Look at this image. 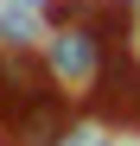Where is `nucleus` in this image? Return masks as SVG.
<instances>
[{
  "label": "nucleus",
  "instance_id": "nucleus-1",
  "mask_svg": "<svg viewBox=\"0 0 140 146\" xmlns=\"http://www.w3.org/2000/svg\"><path fill=\"white\" fill-rule=\"evenodd\" d=\"M57 95H70L57 83V70L45 51H32V44H0V146H7V127L13 121H26L32 108L57 102Z\"/></svg>",
  "mask_w": 140,
  "mask_h": 146
},
{
  "label": "nucleus",
  "instance_id": "nucleus-2",
  "mask_svg": "<svg viewBox=\"0 0 140 146\" xmlns=\"http://www.w3.org/2000/svg\"><path fill=\"white\" fill-rule=\"evenodd\" d=\"M13 7H32V13H38V7H51V0H13Z\"/></svg>",
  "mask_w": 140,
  "mask_h": 146
},
{
  "label": "nucleus",
  "instance_id": "nucleus-3",
  "mask_svg": "<svg viewBox=\"0 0 140 146\" xmlns=\"http://www.w3.org/2000/svg\"><path fill=\"white\" fill-rule=\"evenodd\" d=\"M96 146H108V140H96Z\"/></svg>",
  "mask_w": 140,
  "mask_h": 146
},
{
  "label": "nucleus",
  "instance_id": "nucleus-4",
  "mask_svg": "<svg viewBox=\"0 0 140 146\" xmlns=\"http://www.w3.org/2000/svg\"><path fill=\"white\" fill-rule=\"evenodd\" d=\"M134 7H140V0H134Z\"/></svg>",
  "mask_w": 140,
  "mask_h": 146
}]
</instances>
